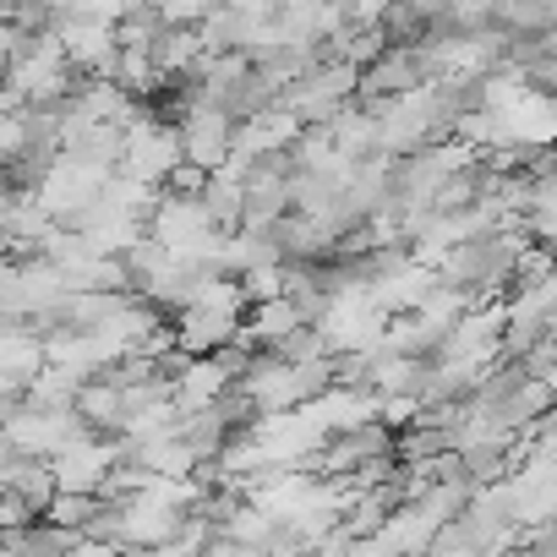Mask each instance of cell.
<instances>
[{"label": "cell", "instance_id": "obj_1", "mask_svg": "<svg viewBox=\"0 0 557 557\" xmlns=\"http://www.w3.org/2000/svg\"><path fill=\"white\" fill-rule=\"evenodd\" d=\"M148 240L186 262H202V268H219V251H224V230L208 213L202 191H159V202L148 213Z\"/></svg>", "mask_w": 557, "mask_h": 557}, {"label": "cell", "instance_id": "obj_2", "mask_svg": "<svg viewBox=\"0 0 557 557\" xmlns=\"http://www.w3.org/2000/svg\"><path fill=\"white\" fill-rule=\"evenodd\" d=\"M83 77L72 72L55 28H39V34H23L17 50H12V66H7V83L0 88H12L28 110H55L61 99H72Z\"/></svg>", "mask_w": 557, "mask_h": 557}, {"label": "cell", "instance_id": "obj_3", "mask_svg": "<svg viewBox=\"0 0 557 557\" xmlns=\"http://www.w3.org/2000/svg\"><path fill=\"white\" fill-rule=\"evenodd\" d=\"M356 99H361V66H350L339 55H323L312 72H301L285 94H278V104H285L301 126H329Z\"/></svg>", "mask_w": 557, "mask_h": 557}, {"label": "cell", "instance_id": "obj_4", "mask_svg": "<svg viewBox=\"0 0 557 557\" xmlns=\"http://www.w3.org/2000/svg\"><path fill=\"white\" fill-rule=\"evenodd\" d=\"M175 104H181V110H175L170 121H175V132H181V159H186L191 170H202V175L224 170L230 153H235V126H240V121H235L224 104H208V99H197V94H181Z\"/></svg>", "mask_w": 557, "mask_h": 557}, {"label": "cell", "instance_id": "obj_5", "mask_svg": "<svg viewBox=\"0 0 557 557\" xmlns=\"http://www.w3.org/2000/svg\"><path fill=\"white\" fill-rule=\"evenodd\" d=\"M181 132L170 115H153V110H137L126 126H121V170L148 181V186H170V175L181 170Z\"/></svg>", "mask_w": 557, "mask_h": 557}, {"label": "cell", "instance_id": "obj_6", "mask_svg": "<svg viewBox=\"0 0 557 557\" xmlns=\"http://www.w3.org/2000/svg\"><path fill=\"white\" fill-rule=\"evenodd\" d=\"M110 175H115V170H104V164H88V159H77V153H55L28 191H34V202H39L55 224H77V219L99 202V191H104Z\"/></svg>", "mask_w": 557, "mask_h": 557}, {"label": "cell", "instance_id": "obj_7", "mask_svg": "<svg viewBox=\"0 0 557 557\" xmlns=\"http://www.w3.org/2000/svg\"><path fill=\"white\" fill-rule=\"evenodd\" d=\"M0 432H7L12 454H28V459H55L72 437H83L88 426L77 421V410H45V405H28L17 399L7 416H0Z\"/></svg>", "mask_w": 557, "mask_h": 557}, {"label": "cell", "instance_id": "obj_8", "mask_svg": "<svg viewBox=\"0 0 557 557\" xmlns=\"http://www.w3.org/2000/svg\"><path fill=\"white\" fill-rule=\"evenodd\" d=\"M72 72L77 77H115V61H121V34L110 17H88V12H66L50 23Z\"/></svg>", "mask_w": 557, "mask_h": 557}, {"label": "cell", "instance_id": "obj_9", "mask_svg": "<svg viewBox=\"0 0 557 557\" xmlns=\"http://www.w3.org/2000/svg\"><path fill=\"white\" fill-rule=\"evenodd\" d=\"M170 329H175V345L186 350V356H219V350H230V345H240V329H246V312H235V307H181L175 318H170Z\"/></svg>", "mask_w": 557, "mask_h": 557}, {"label": "cell", "instance_id": "obj_10", "mask_svg": "<svg viewBox=\"0 0 557 557\" xmlns=\"http://www.w3.org/2000/svg\"><path fill=\"white\" fill-rule=\"evenodd\" d=\"M426 72H421V55L416 45H388L372 66H361V104H377V99H399L410 88H421Z\"/></svg>", "mask_w": 557, "mask_h": 557}, {"label": "cell", "instance_id": "obj_11", "mask_svg": "<svg viewBox=\"0 0 557 557\" xmlns=\"http://www.w3.org/2000/svg\"><path fill=\"white\" fill-rule=\"evenodd\" d=\"M301 329H312L307 323V312H301V301L285 290L278 301H257V307H246V329H240V345H251V350H278L285 339H296Z\"/></svg>", "mask_w": 557, "mask_h": 557}, {"label": "cell", "instance_id": "obj_12", "mask_svg": "<svg viewBox=\"0 0 557 557\" xmlns=\"http://www.w3.org/2000/svg\"><path fill=\"white\" fill-rule=\"evenodd\" d=\"M77 421L88 426V432H99V437H121V421H126V388L115 383V377H88L83 388H77Z\"/></svg>", "mask_w": 557, "mask_h": 557}, {"label": "cell", "instance_id": "obj_13", "mask_svg": "<svg viewBox=\"0 0 557 557\" xmlns=\"http://www.w3.org/2000/svg\"><path fill=\"white\" fill-rule=\"evenodd\" d=\"M323 132H329V143H334L345 159H383V153H377V115H372V104H361V99L345 104Z\"/></svg>", "mask_w": 557, "mask_h": 557}, {"label": "cell", "instance_id": "obj_14", "mask_svg": "<svg viewBox=\"0 0 557 557\" xmlns=\"http://www.w3.org/2000/svg\"><path fill=\"white\" fill-rule=\"evenodd\" d=\"M153 61H159V72H164V77H191V72L208 61L202 34H197V28H164V34H159V45H153Z\"/></svg>", "mask_w": 557, "mask_h": 557}, {"label": "cell", "instance_id": "obj_15", "mask_svg": "<svg viewBox=\"0 0 557 557\" xmlns=\"http://www.w3.org/2000/svg\"><path fill=\"white\" fill-rule=\"evenodd\" d=\"M115 83L132 94V99H153L170 77L159 72V61H153V50H121V61H115Z\"/></svg>", "mask_w": 557, "mask_h": 557}, {"label": "cell", "instance_id": "obj_16", "mask_svg": "<svg viewBox=\"0 0 557 557\" xmlns=\"http://www.w3.org/2000/svg\"><path fill=\"white\" fill-rule=\"evenodd\" d=\"M290 262H262V268H246V273H235L240 278V290H246V301L257 307V301H278L290 290Z\"/></svg>", "mask_w": 557, "mask_h": 557}, {"label": "cell", "instance_id": "obj_17", "mask_svg": "<svg viewBox=\"0 0 557 557\" xmlns=\"http://www.w3.org/2000/svg\"><path fill=\"white\" fill-rule=\"evenodd\" d=\"M426 557H481V535H475V524H470L465 513H459V519H448V524L432 535Z\"/></svg>", "mask_w": 557, "mask_h": 557}, {"label": "cell", "instance_id": "obj_18", "mask_svg": "<svg viewBox=\"0 0 557 557\" xmlns=\"http://www.w3.org/2000/svg\"><path fill=\"white\" fill-rule=\"evenodd\" d=\"M148 7L159 12L164 28H197V23L219 7V0H148Z\"/></svg>", "mask_w": 557, "mask_h": 557}, {"label": "cell", "instance_id": "obj_19", "mask_svg": "<svg viewBox=\"0 0 557 557\" xmlns=\"http://www.w3.org/2000/svg\"><path fill=\"white\" fill-rule=\"evenodd\" d=\"M339 12L350 28H383L388 12H394V0H339Z\"/></svg>", "mask_w": 557, "mask_h": 557}, {"label": "cell", "instance_id": "obj_20", "mask_svg": "<svg viewBox=\"0 0 557 557\" xmlns=\"http://www.w3.org/2000/svg\"><path fill=\"white\" fill-rule=\"evenodd\" d=\"M399 7H405L416 23H426V28H432V23H443V17L454 12V0H399Z\"/></svg>", "mask_w": 557, "mask_h": 557}, {"label": "cell", "instance_id": "obj_21", "mask_svg": "<svg viewBox=\"0 0 557 557\" xmlns=\"http://www.w3.org/2000/svg\"><path fill=\"white\" fill-rule=\"evenodd\" d=\"M143 0H83L77 12H88V17H110V23H121L126 12H137Z\"/></svg>", "mask_w": 557, "mask_h": 557}, {"label": "cell", "instance_id": "obj_22", "mask_svg": "<svg viewBox=\"0 0 557 557\" xmlns=\"http://www.w3.org/2000/svg\"><path fill=\"white\" fill-rule=\"evenodd\" d=\"M202 557H262V552H251V546H240V541H230V535H213Z\"/></svg>", "mask_w": 557, "mask_h": 557}, {"label": "cell", "instance_id": "obj_23", "mask_svg": "<svg viewBox=\"0 0 557 557\" xmlns=\"http://www.w3.org/2000/svg\"><path fill=\"white\" fill-rule=\"evenodd\" d=\"M541 383H546V394H552V405H557V367H552V372H546Z\"/></svg>", "mask_w": 557, "mask_h": 557}, {"label": "cell", "instance_id": "obj_24", "mask_svg": "<svg viewBox=\"0 0 557 557\" xmlns=\"http://www.w3.org/2000/svg\"><path fill=\"white\" fill-rule=\"evenodd\" d=\"M546 334H552V339H557V312H552V323H546Z\"/></svg>", "mask_w": 557, "mask_h": 557}]
</instances>
